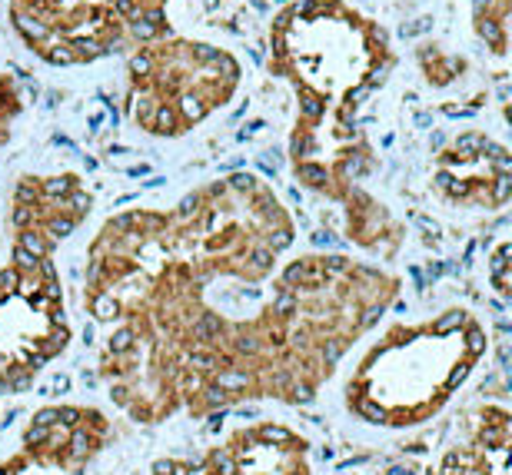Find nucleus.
Segmentation results:
<instances>
[{
	"label": "nucleus",
	"instance_id": "nucleus-1",
	"mask_svg": "<svg viewBox=\"0 0 512 475\" xmlns=\"http://www.w3.org/2000/svg\"><path fill=\"white\" fill-rule=\"evenodd\" d=\"M296 223L270 183L227 173L173 206L107 216L87 246L97 373L137 426L243 402H313L396 303L403 280L343 253L290 256Z\"/></svg>",
	"mask_w": 512,
	"mask_h": 475
},
{
	"label": "nucleus",
	"instance_id": "nucleus-2",
	"mask_svg": "<svg viewBox=\"0 0 512 475\" xmlns=\"http://www.w3.org/2000/svg\"><path fill=\"white\" fill-rule=\"evenodd\" d=\"M266 70L290 87V173L343 216V233L376 263L406 246V223L370 190L380 153L366 133V107L396 70L380 20L350 0H293L270 20Z\"/></svg>",
	"mask_w": 512,
	"mask_h": 475
},
{
	"label": "nucleus",
	"instance_id": "nucleus-3",
	"mask_svg": "<svg viewBox=\"0 0 512 475\" xmlns=\"http://www.w3.org/2000/svg\"><path fill=\"white\" fill-rule=\"evenodd\" d=\"M90 210L94 193L74 170L20 173L10 190V256L0 266V396L27 392L74 339L54 253Z\"/></svg>",
	"mask_w": 512,
	"mask_h": 475
},
{
	"label": "nucleus",
	"instance_id": "nucleus-4",
	"mask_svg": "<svg viewBox=\"0 0 512 475\" xmlns=\"http://www.w3.org/2000/svg\"><path fill=\"white\" fill-rule=\"evenodd\" d=\"M489 353V329L469 306L389 323L343 376V409L360 426L406 432L433 422Z\"/></svg>",
	"mask_w": 512,
	"mask_h": 475
},
{
	"label": "nucleus",
	"instance_id": "nucleus-5",
	"mask_svg": "<svg viewBox=\"0 0 512 475\" xmlns=\"http://www.w3.org/2000/svg\"><path fill=\"white\" fill-rule=\"evenodd\" d=\"M240 80L243 67L227 47L167 30L127 54V120L147 137L180 140L230 107Z\"/></svg>",
	"mask_w": 512,
	"mask_h": 475
},
{
	"label": "nucleus",
	"instance_id": "nucleus-6",
	"mask_svg": "<svg viewBox=\"0 0 512 475\" xmlns=\"http://www.w3.org/2000/svg\"><path fill=\"white\" fill-rule=\"evenodd\" d=\"M17 40L47 67H87L170 30V0H10Z\"/></svg>",
	"mask_w": 512,
	"mask_h": 475
},
{
	"label": "nucleus",
	"instance_id": "nucleus-7",
	"mask_svg": "<svg viewBox=\"0 0 512 475\" xmlns=\"http://www.w3.org/2000/svg\"><path fill=\"white\" fill-rule=\"evenodd\" d=\"M114 439L104 409L84 402L40 406L20 432L17 449L0 459V475H87Z\"/></svg>",
	"mask_w": 512,
	"mask_h": 475
},
{
	"label": "nucleus",
	"instance_id": "nucleus-8",
	"mask_svg": "<svg viewBox=\"0 0 512 475\" xmlns=\"http://www.w3.org/2000/svg\"><path fill=\"white\" fill-rule=\"evenodd\" d=\"M429 190L449 210L499 213L512 200V153L486 130H463L439 147Z\"/></svg>",
	"mask_w": 512,
	"mask_h": 475
},
{
	"label": "nucleus",
	"instance_id": "nucleus-9",
	"mask_svg": "<svg viewBox=\"0 0 512 475\" xmlns=\"http://www.w3.org/2000/svg\"><path fill=\"white\" fill-rule=\"evenodd\" d=\"M207 456L220 475H313L310 439L276 419L227 432Z\"/></svg>",
	"mask_w": 512,
	"mask_h": 475
},
{
	"label": "nucleus",
	"instance_id": "nucleus-10",
	"mask_svg": "<svg viewBox=\"0 0 512 475\" xmlns=\"http://www.w3.org/2000/svg\"><path fill=\"white\" fill-rule=\"evenodd\" d=\"M512 412L506 402L466 409L429 475H509Z\"/></svg>",
	"mask_w": 512,
	"mask_h": 475
},
{
	"label": "nucleus",
	"instance_id": "nucleus-11",
	"mask_svg": "<svg viewBox=\"0 0 512 475\" xmlns=\"http://www.w3.org/2000/svg\"><path fill=\"white\" fill-rule=\"evenodd\" d=\"M469 17H473V34L479 44L496 60H506L512 0H469Z\"/></svg>",
	"mask_w": 512,
	"mask_h": 475
},
{
	"label": "nucleus",
	"instance_id": "nucleus-12",
	"mask_svg": "<svg viewBox=\"0 0 512 475\" xmlns=\"http://www.w3.org/2000/svg\"><path fill=\"white\" fill-rule=\"evenodd\" d=\"M416 60H419L423 77L433 87H449V84H456V80L466 74V60L449 54V50H443L439 44H423L416 50Z\"/></svg>",
	"mask_w": 512,
	"mask_h": 475
},
{
	"label": "nucleus",
	"instance_id": "nucleus-13",
	"mask_svg": "<svg viewBox=\"0 0 512 475\" xmlns=\"http://www.w3.org/2000/svg\"><path fill=\"white\" fill-rule=\"evenodd\" d=\"M486 280L499 299L512 296V246H509V240H499L496 250L486 256Z\"/></svg>",
	"mask_w": 512,
	"mask_h": 475
},
{
	"label": "nucleus",
	"instance_id": "nucleus-14",
	"mask_svg": "<svg viewBox=\"0 0 512 475\" xmlns=\"http://www.w3.org/2000/svg\"><path fill=\"white\" fill-rule=\"evenodd\" d=\"M150 475H220L217 466L210 462V456L200 459H183V456H167L157 459L150 466Z\"/></svg>",
	"mask_w": 512,
	"mask_h": 475
}]
</instances>
